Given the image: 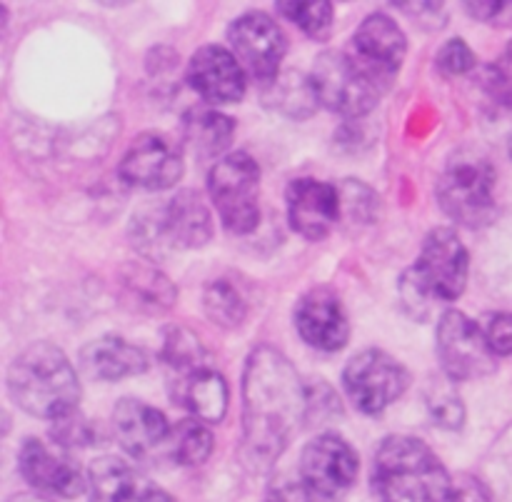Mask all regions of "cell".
Masks as SVG:
<instances>
[{"label": "cell", "instance_id": "obj_38", "mask_svg": "<svg viewBox=\"0 0 512 502\" xmlns=\"http://www.w3.org/2000/svg\"><path fill=\"white\" fill-rule=\"evenodd\" d=\"M473 18L493 25H512V3L508 0H493V3H465Z\"/></svg>", "mask_w": 512, "mask_h": 502}, {"label": "cell", "instance_id": "obj_40", "mask_svg": "<svg viewBox=\"0 0 512 502\" xmlns=\"http://www.w3.org/2000/svg\"><path fill=\"white\" fill-rule=\"evenodd\" d=\"M140 502H175L173 495H168L165 490H158V488H148L143 490V498Z\"/></svg>", "mask_w": 512, "mask_h": 502}, {"label": "cell", "instance_id": "obj_32", "mask_svg": "<svg viewBox=\"0 0 512 502\" xmlns=\"http://www.w3.org/2000/svg\"><path fill=\"white\" fill-rule=\"evenodd\" d=\"M483 85L495 105L512 110V40L508 48L483 70Z\"/></svg>", "mask_w": 512, "mask_h": 502}, {"label": "cell", "instance_id": "obj_26", "mask_svg": "<svg viewBox=\"0 0 512 502\" xmlns=\"http://www.w3.org/2000/svg\"><path fill=\"white\" fill-rule=\"evenodd\" d=\"M160 360L170 370V378L190 373L195 368L208 365V353L195 333L183 325H170L163 330V345H160Z\"/></svg>", "mask_w": 512, "mask_h": 502}, {"label": "cell", "instance_id": "obj_21", "mask_svg": "<svg viewBox=\"0 0 512 502\" xmlns=\"http://www.w3.org/2000/svg\"><path fill=\"white\" fill-rule=\"evenodd\" d=\"M160 225L168 245L175 248H205L213 238V218L195 190H180L163 210H160Z\"/></svg>", "mask_w": 512, "mask_h": 502}, {"label": "cell", "instance_id": "obj_2", "mask_svg": "<svg viewBox=\"0 0 512 502\" xmlns=\"http://www.w3.org/2000/svg\"><path fill=\"white\" fill-rule=\"evenodd\" d=\"M8 393L20 410L55 423L78 408L80 380L63 350L33 343L10 363Z\"/></svg>", "mask_w": 512, "mask_h": 502}, {"label": "cell", "instance_id": "obj_4", "mask_svg": "<svg viewBox=\"0 0 512 502\" xmlns=\"http://www.w3.org/2000/svg\"><path fill=\"white\" fill-rule=\"evenodd\" d=\"M470 255L463 240L450 228H435L425 238L413 268L400 275V300L413 318L425 320L430 305L455 303L465 293Z\"/></svg>", "mask_w": 512, "mask_h": 502}, {"label": "cell", "instance_id": "obj_10", "mask_svg": "<svg viewBox=\"0 0 512 502\" xmlns=\"http://www.w3.org/2000/svg\"><path fill=\"white\" fill-rule=\"evenodd\" d=\"M228 40L230 53L258 83L270 85L280 78V65L288 53V38L268 13L250 10L235 18L228 30Z\"/></svg>", "mask_w": 512, "mask_h": 502}, {"label": "cell", "instance_id": "obj_6", "mask_svg": "<svg viewBox=\"0 0 512 502\" xmlns=\"http://www.w3.org/2000/svg\"><path fill=\"white\" fill-rule=\"evenodd\" d=\"M310 85L318 105L350 120L365 118L385 95L383 85L375 83L348 50H325L318 55Z\"/></svg>", "mask_w": 512, "mask_h": 502}, {"label": "cell", "instance_id": "obj_17", "mask_svg": "<svg viewBox=\"0 0 512 502\" xmlns=\"http://www.w3.org/2000/svg\"><path fill=\"white\" fill-rule=\"evenodd\" d=\"M288 220L305 240L328 238L340 220V193L335 185L313 178H298L288 185Z\"/></svg>", "mask_w": 512, "mask_h": 502}, {"label": "cell", "instance_id": "obj_41", "mask_svg": "<svg viewBox=\"0 0 512 502\" xmlns=\"http://www.w3.org/2000/svg\"><path fill=\"white\" fill-rule=\"evenodd\" d=\"M8 502H50V500L43 498V495H38V493H20V495H13Z\"/></svg>", "mask_w": 512, "mask_h": 502}, {"label": "cell", "instance_id": "obj_27", "mask_svg": "<svg viewBox=\"0 0 512 502\" xmlns=\"http://www.w3.org/2000/svg\"><path fill=\"white\" fill-rule=\"evenodd\" d=\"M213 453V433L200 420H180L168 440V455L178 465L198 468Z\"/></svg>", "mask_w": 512, "mask_h": 502}, {"label": "cell", "instance_id": "obj_34", "mask_svg": "<svg viewBox=\"0 0 512 502\" xmlns=\"http://www.w3.org/2000/svg\"><path fill=\"white\" fill-rule=\"evenodd\" d=\"M93 425L85 423L83 418H78V413L68 415V418H60L53 423V440L58 448H88L93 443Z\"/></svg>", "mask_w": 512, "mask_h": 502}, {"label": "cell", "instance_id": "obj_42", "mask_svg": "<svg viewBox=\"0 0 512 502\" xmlns=\"http://www.w3.org/2000/svg\"><path fill=\"white\" fill-rule=\"evenodd\" d=\"M508 150H510V158H512V135H510V145H508Z\"/></svg>", "mask_w": 512, "mask_h": 502}, {"label": "cell", "instance_id": "obj_24", "mask_svg": "<svg viewBox=\"0 0 512 502\" xmlns=\"http://www.w3.org/2000/svg\"><path fill=\"white\" fill-rule=\"evenodd\" d=\"M185 140L200 158L225 153L235 138V120L213 108L190 110L185 115Z\"/></svg>", "mask_w": 512, "mask_h": 502}, {"label": "cell", "instance_id": "obj_29", "mask_svg": "<svg viewBox=\"0 0 512 502\" xmlns=\"http://www.w3.org/2000/svg\"><path fill=\"white\" fill-rule=\"evenodd\" d=\"M425 403H428L430 415L440 428L460 430L465 423V405L458 390L450 383H440V380H430L428 390H425Z\"/></svg>", "mask_w": 512, "mask_h": 502}, {"label": "cell", "instance_id": "obj_1", "mask_svg": "<svg viewBox=\"0 0 512 502\" xmlns=\"http://www.w3.org/2000/svg\"><path fill=\"white\" fill-rule=\"evenodd\" d=\"M308 420V388L280 350L258 345L243 373V460L268 470Z\"/></svg>", "mask_w": 512, "mask_h": 502}, {"label": "cell", "instance_id": "obj_3", "mask_svg": "<svg viewBox=\"0 0 512 502\" xmlns=\"http://www.w3.org/2000/svg\"><path fill=\"white\" fill-rule=\"evenodd\" d=\"M380 502H448L453 480L438 455L413 435H390L373 460Z\"/></svg>", "mask_w": 512, "mask_h": 502}, {"label": "cell", "instance_id": "obj_25", "mask_svg": "<svg viewBox=\"0 0 512 502\" xmlns=\"http://www.w3.org/2000/svg\"><path fill=\"white\" fill-rule=\"evenodd\" d=\"M203 310L218 328L235 330L248 318V300L233 280L218 278L205 288Z\"/></svg>", "mask_w": 512, "mask_h": 502}, {"label": "cell", "instance_id": "obj_7", "mask_svg": "<svg viewBox=\"0 0 512 502\" xmlns=\"http://www.w3.org/2000/svg\"><path fill=\"white\" fill-rule=\"evenodd\" d=\"M208 190L225 228L248 235L260 223V165L243 150L228 153L213 165Z\"/></svg>", "mask_w": 512, "mask_h": 502}, {"label": "cell", "instance_id": "obj_31", "mask_svg": "<svg viewBox=\"0 0 512 502\" xmlns=\"http://www.w3.org/2000/svg\"><path fill=\"white\" fill-rule=\"evenodd\" d=\"M340 215H348L355 225H370L380 213V200L373 190L358 180H348L338 188Z\"/></svg>", "mask_w": 512, "mask_h": 502}, {"label": "cell", "instance_id": "obj_15", "mask_svg": "<svg viewBox=\"0 0 512 502\" xmlns=\"http://www.w3.org/2000/svg\"><path fill=\"white\" fill-rule=\"evenodd\" d=\"M18 468L25 483L40 490V495H58L70 500L83 495L88 488L73 458H68L60 448L53 450L38 438L25 440L18 453Z\"/></svg>", "mask_w": 512, "mask_h": 502}, {"label": "cell", "instance_id": "obj_16", "mask_svg": "<svg viewBox=\"0 0 512 502\" xmlns=\"http://www.w3.org/2000/svg\"><path fill=\"white\" fill-rule=\"evenodd\" d=\"M188 83L205 103H238L245 95V70L223 45H203L188 63Z\"/></svg>", "mask_w": 512, "mask_h": 502}, {"label": "cell", "instance_id": "obj_12", "mask_svg": "<svg viewBox=\"0 0 512 502\" xmlns=\"http://www.w3.org/2000/svg\"><path fill=\"white\" fill-rule=\"evenodd\" d=\"M350 45L353 48L348 53L358 60L360 68L388 90L408 55V38L400 25L390 15L373 13L360 23Z\"/></svg>", "mask_w": 512, "mask_h": 502}, {"label": "cell", "instance_id": "obj_33", "mask_svg": "<svg viewBox=\"0 0 512 502\" xmlns=\"http://www.w3.org/2000/svg\"><path fill=\"white\" fill-rule=\"evenodd\" d=\"M435 65H438V70L443 75H465L470 70H475L478 58H475V53L463 38H453L438 50Z\"/></svg>", "mask_w": 512, "mask_h": 502}, {"label": "cell", "instance_id": "obj_39", "mask_svg": "<svg viewBox=\"0 0 512 502\" xmlns=\"http://www.w3.org/2000/svg\"><path fill=\"white\" fill-rule=\"evenodd\" d=\"M398 5L400 10H405V13L410 15V18H415L418 23H428L430 18L435 20V23H443L445 20V10H443V3H393Z\"/></svg>", "mask_w": 512, "mask_h": 502}, {"label": "cell", "instance_id": "obj_37", "mask_svg": "<svg viewBox=\"0 0 512 502\" xmlns=\"http://www.w3.org/2000/svg\"><path fill=\"white\" fill-rule=\"evenodd\" d=\"M448 502H498L488 485L475 475H460L453 483Z\"/></svg>", "mask_w": 512, "mask_h": 502}, {"label": "cell", "instance_id": "obj_14", "mask_svg": "<svg viewBox=\"0 0 512 502\" xmlns=\"http://www.w3.org/2000/svg\"><path fill=\"white\" fill-rule=\"evenodd\" d=\"M295 328L298 335L315 350L338 353L350 340V320L343 300L333 288L308 290L295 305Z\"/></svg>", "mask_w": 512, "mask_h": 502}, {"label": "cell", "instance_id": "obj_5", "mask_svg": "<svg viewBox=\"0 0 512 502\" xmlns=\"http://www.w3.org/2000/svg\"><path fill=\"white\" fill-rule=\"evenodd\" d=\"M435 195L450 220L470 230L485 228L498 215L493 163L475 150L458 148L440 173Z\"/></svg>", "mask_w": 512, "mask_h": 502}, {"label": "cell", "instance_id": "obj_9", "mask_svg": "<svg viewBox=\"0 0 512 502\" xmlns=\"http://www.w3.org/2000/svg\"><path fill=\"white\" fill-rule=\"evenodd\" d=\"M438 360L453 383L480 380L498 368V355L490 348L483 325L460 310H445L440 318Z\"/></svg>", "mask_w": 512, "mask_h": 502}, {"label": "cell", "instance_id": "obj_19", "mask_svg": "<svg viewBox=\"0 0 512 502\" xmlns=\"http://www.w3.org/2000/svg\"><path fill=\"white\" fill-rule=\"evenodd\" d=\"M175 403L183 405L195 420L205 425L223 423L230 408V388L223 375L210 365L170 378Z\"/></svg>", "mask_w": 512, "mask_h": 502}, {"label": "cell", "instance_id": "obj_20", "mask_svg": "<svg viewBox=\"0 0 512 502\" xmlns=\"http://www.w3.org/2000/svg\"><path fill=\"white\" fill-rule=\"evenodd\" d=\"M148 365V353L118 335L90 340L80 350V370L90 380H100V383H118V380L133 378V375L145 373Z\"/></svg>", "mask_w": 512, "mask_h": 502}, {"label": "cell", "instance_id": "obj_36", "mask_svg": "<svg viewBox=\"0 0 512 502\" xmlns=\"http://www.w3.org/2000/svg\"><path fill=\"white\" fill-rule=\"evenodd\" d=\"M315 493L303 483V478H280L268 488L265 502H313Z\"/></svg>", "mask_w": 512, "mask_h": 502}, {"label": "cell", "instance_id": "obj_8", "mask_svg": "<svg viewBox=\"0 0 512 502\" xmlns=\"http://www.w3.org/2000/svg\"><path fill=\"white\" fill-rule=\"evenodd\" d=\"M410 385V373L385 350L370 348L353 355L343 370V388L350 403L365 415L383 413L400 400Z\"/></svg>", "mask_w": 512, "mask_h": 502}, {"label": "cell", "instance_id": "obj_30", "mask_svg": "<svg viewBox=\"0 0 512 502\" xmlns=\"http://www.w3.org/2000/svg\"><path fill=\"white\" fill-rule=\"evenodd\" d=\"M270 85H275L273 105H278L283 113L295 115V118H305V115H310L313 105H318L310 80L298 78L295 73L280 75V78Z\"/></svg>", "mask_w": 512, "mask_h": 502}, {"label": "cell", "instance_id": "obj_28", "mask_svg": "<svg viewBox=\"0 0 512 502\" xmlns=\"http://www.w3.org/2000/svg\"><path fill=\"white\" fill-rule=\"evenodd\" d=\"M278 13L285 20L298 25L305 35H310L313 40H328L333 33V20H335V8L328 0H283L278 3Z\"/></svg>", "mask_w": 512, "mask_h": 502}, {"label": "cell", "instance_id": "obj_13", "mask_svg": "<svg viewBox=\"0 0 512 502\" xmlns=\"http://www.w3.org/2000/svg\"><path fill=\"white\" fill-rule=\"evenodd\" d=\"M118 175L130 188L168 190L183 178V155L165 135L143 133L130 143Z\"/></svg>", "mask_w": 512, "mask_h": 502}, {"label": "cell", "instance_id": "obj_11", "mask_svg": "<svg viewBox=\"0 0 512 502\" xmlns=\"http://www.w3.org/2000/svg\"><path fill=\"white\" fill-rule=\"evenodd\" d=\"M360 460L340 435L325 433L310 440L300 453V478L315 498H338L353 488Z\"/></svg>", "mask_w": 512, "mask_h": 502}, {"label": "cell", "instance_id": "obj_22", "mask_svg": "<svg viewBox=\"0 0 512 502\" xmlns=\"http://www.w3.org/2000/svg\"><path fill=\"white\" fill-rule=\"evenodd\" d=\"M120 290L128 308L143 315L170 313L178 298L175 285L153 265L143 263H128L120 270Z\"/></svg>", "mask_w": 512, "mask_h": 502}, {"label": "cell", "instance_id": "obj_18", "mask_svg": "<svg viewBox=\"0 0 512 502\" xmlns=\"http://www.w3.org/2000/svg\"><path fill=\"white\" fill-rule=\"evenodd\" d=\"M113 433L125 453L133 455L135 460H148L163 448L168 450L173 428L153 405L135 398H123L115 403Z\"/></svg>", "mask_w": 512, "mask_h": 502}, {"label": "cell", "instance_id": "obj_23", "mask_svg": "<svg viewBox=\"0 0 512 502\" xmlns=\"http://www.w3.org/2000/svg\"><path fill=\"white\" fill-rule=\"evenodd\" d=\"M90 502H140V483L135 470L115 455H103L88 468Z\"/></svg>", "mask_w": 512, "mask_h": 502}, {"label": "cell", "instance_id": "obj_35", "mask_svg": "<svg viewBox=\"0 0 512 502\" xmlns=\"http://www.w3.org/2000/svg\"><path fill=\"white\" fill-rule=\"evenodd\" d=\"M485 338L498 358L512 355V313H493L488 315L483 325Z\"/></svg>", "mask_w": 512, "mask_h": 502}]
</instances>
